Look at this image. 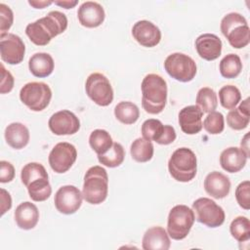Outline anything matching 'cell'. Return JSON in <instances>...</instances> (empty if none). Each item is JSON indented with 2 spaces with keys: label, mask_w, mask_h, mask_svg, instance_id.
<instances>
[{
  "label": "cell",
  "mask_w": 250,
  "mask_h": 250,
  "mask_svg": "<svg viewBox=\"0 0 250 250\" xmlns=\"http://www.w3.org/2000/svg\"><path fill=\"white\" fill-rule=\"evenodd\" d=\"M114 115L123 124H133L140 117L139 107L131 102H120L114 107Z\"/></svg>",
  "instance_id": "4316f807"
},
{
  "label": "cell",
  "mask_w": 250,
  "mask_h": 250,
  "mask_svg": "<svg viewBox=\"0 0 250 250\" xmlns=\"http://www.w3.org/2000/svg\"><path fill=\"white\" fill-rule=\"evenodd\" d=\"M220 73L225 78H235L242 70V62L238 55L229 54L225 56L220 62Z\"/></svg>",
  "instance_id": "83f0119b"
},
{
  "label": "cell",
  "mask_w": 250,
  "mask_h": 250,
  "mask_svg": "<svg viewBox=\"0 0 250 250\" xmlns=\"http://www.w3.org/2000/svg\"><path fill=\"white\" fill-rule=\"evenodd\" d=\"M219 99L223 107L233 109L240 102L241 94L237 87L233 85H226L219 90Z\"/></svg>",
  "instance_id": "e575fe53"
},
{
  "label": "cell",
  "mask_w": 250,
  "mask_h": 250,
  "mask_svg": "<svg viewBox=\"0 0 250 250\" xmlns=\"http://www.w3.org/2000/svg\"><path fill=\"white\" fill-rule=\"evenodd\" d=\"M29 71L35 77L43 78L49 76L55 67V62L51 55L47 53H36L28 61Z\"/></svg>",
  "instance_id": "cb8c5ba5"
},
{
  "label": "cell",
  "mask_w": 250,
  "mask_h": 250,
  "mask_svg": "<svg viewBox=\"0 0 250 250\" xmlns=\"http://www.w3.org/2000/svg\"><path fill=\"white\" fill-rule=\"evenodd\" d=\"M195 49L201 59L214 61L221 56L222 41L213 33H203L195 39Z\"/></svg>",
  "instance_id": "e0dca14e"
},
{
  "label": "cell",
  "mask_w": 250,
  "mask_h": 250,
  "mask_svg": "<svg viewBox=\"0 0 250 250\" xmlns=\"http://www.w3.org/2000/svg\"><path fill=\"white\" fill-rule=\"evenodd\" d=\"M15 177V168L14 166L5 160L0 161V182L9 183Z\"/></svg>",
  "instance_id": "60d3db41"
},
{
  "label": "cell",
  "mask_w": 250,
  "mask_h": 250,
  "mask_svg": "<svg viewBox=\"0 0 250 250\" xmlns=\"http://www.w3.org/2000/svg\"><path fill=\"white\" fill-rule=\"evenodd\" d=\"M14 217L16 224L20 229L28 230L37 225L39 220V211L36 205L29 201H24L16 208Z\"/></svg>",
  "instance_id": "7402d4cb"
},
{
  "label": "cell",
  "mask_w": 250,
  "mask_h": 250,
  "mask_svg": "<svg viewBox=\"0 0 250 250\" xmlns=\"http://www.w3.org/2000/svg\"><path fill=\"white\" fill-rule=\"evenodd\" d=\"M14 21V14L11 8L4 3L0 4V34L8 33Z\"/></svg>",
  "instance_id": "f35d334b"
},
{
  "label": "cell",
  "mask_w": 250,
  "mask_h": 250,
  "mask_svg": "<svg viewBox=\"0 0 250 250\" xmlns=\"http://www.w3.org/2000/svg\"><path fill=\"white\" fill-rule=\"evenodd\" d=\"M53 3V1H28V4L35 9H44Z\"/></svg>",
  "instance_id": "f6af8a7d"
},
{
  "label": "cell",
  "mask_w": 250,
  "mask_h": 250,
  "mask_svg": "<svg viewBox=\"0 0 250 250\" xmlns=\"http://www.w3.org/2000/svg\"><path fill=\"white\" fill-rule=\"evenodd\" d=\"M194 213L187 205L174 206L168 215L167 232L172 239L182 240L188 236L194 223Z\"/></svg>",
  "instance_id": "8992f818"
},
{
  "label": "cell",
  "mask_w": 250,
  "mask_h": 250,
  "mask_svg": "<svg viewBox=\"0 0 250 250\" xmlns=\"http://www.w3.org/2000/svg\"><path fill=\"white\" fill-rule=\"evenodd\" d=\"M168 170L172 178L178 182L188 183L191 181L197 171L195 153L188 147L176 149L168 161Z\"/></svg>",
  "instance_id": "5b68a950"
},
{
  "label": "cell",
  "mask_w": 250,
  "mask_h": 250,
  "mask_svg": "<svg viewBox=\"0 0 250 250\" xmlns=\"http://www.w3.org/2000/svg\"><path fill=\"white\" fill-rule=\"evenodd\" d=\"M192 211L197 222L208 228H218L225 222V212L214 200L207 197H200L193 201Z\"/></svg>",
  "instance_id": "9c48e42d"
},
{
  "label": "cell",
  "mask_w": 250,
  "mask_h": 250,
  "mask_svg": "<svg viewBox=\"0 0 250 250\" xmlns=\"http://www.w3.org/2000/svg\"><path fill=\"white\" fill-rule=\"evenodd\" d=\"M83 195L78 188L67 185L61 187L54 198V203L60 213L65 215L74 214L81 207Z\"/></svg>",
  "instance_id": "7c38bea8"
},
{
  "label": "cell",
  "mask_w": 250,
  "mask_h": 250,
  "mask_svg": "<svg viewBox=\"0 0 250 250\" xmlns=\"http://www.w3.org/2000/svg\"><path fill=\"white\" fill-rule=\"evenodd\" d=\"M12 207V198L10 193L4 189L1 188V215H4L8 210H10Z\"/></svg>",
  "instance_id": "7bdbcfd3"
},
{
  "label": "cell",
  "mask_w": 250,
  "mask_h": 250,
  "mask_svg": "<svg viewBox=\"0 0 250 250\" xmlns=\"http://www.w3.org/2000/svg\"><path fill=\"white\" fill-rule=\"evenodd\" d=\"M89 144L92 149L98 154L105 153L113 145L111 136L109 133L103 129L94 130L89 137Z\"/></svg>",
  "instance_id": "f1b7e54d"
},
{
  "label": "cell",
  "mask_w": 250,
  "mask_h": 250,
  "mask_svg": "<svg viewBox=\"0 0 250 250\" xmlns=\"http://www.w3.org/2000/svg\"><path fill=\"white\" fill-rule=\"evenodd\" d=\"M248 155L241 147L230 146L224 149L220 155V164L222 168L229 173L240 171L246 164Z\"/></svg>",
  "instance_id": "ffe728a7"
},
{
  "label": "cell",
  "mask_w": 250,
  "mask_h": 250,
  "mask_svg": "<svg viewBox=\"0 0 250 250\" xmlns=\"http://www.w3.org/2000/svg\"><path fill=\"white\" fill-rule=\"evenodd\" d=\"M88 97L100 106H107L113 101V89L109 80L102 73L90 74L85 83Z\"/></svg>",
  "instance_id": "30bf717a"
},
{
  "label": "cell",
  "mask_w": 250,
  "mask_h": 250,
  "mask_svg": "<svg viewBox=\"0 0 250 250\" xmlns=\"http://www.w3.org/2000/svg\"><path fill=\"white\" fill-rule=\"evenodd\" d=\"M240 145H241V148L245 151V153L248 155V157H249V134L247 133L245 136H244V138L241 140V143H240Z\"/></svg>",
  "instance_id": "bcb514c9"
},
{
  "label": "cell",
  "mask_w": 250,
  "mask_h": 250,
  "mask_svg": "<svg viewBox=\"0 0 250 250\" xmlns=\"http://www.w3.org/2000/svg\"><path fill=\"white\" fill-rule=\"evenodd\" d=\"M235 198L238 205L244 209H250V182L244 181L240 183L235 189Z\"/></svg>",
  "instance_id": "74e56055"
},
{
  "label": "cell",
  "mask_w": 250,
  "mask_h": 250,
  "mask_svg": "<svg viewBox=\"0 0 250 250\" xmlns=\"http://www.w3.org/2000/svg\"><path fill=\"white\" fill-rule=\"evenodd\" d=\"M20 99L32 111H41L49 105L52 91L44 82H29L21 89Z\"/></svg>",
  "instance_id": "52a82bcc"
},
{
  "label": "cell",
  "mask_w": 250,
  "mask_h": 250,
  "mask_svg": "<svg viewBox=\"0 0 250 250\" xmlns=\"http://www.w3.org/2000/svg\"><path fill=\"white\" fill-rule=\"evenodd\" d=\"M77 17L81 25L88 28H94L100 26L104 22L105 14L101 4L94 1H86L78 8Z\"/></svg>",
  "instance_id": "2e32d148"
},
{
  "label": "cell",
  "mask_w": 250,
  "mask_h": 250,
  "mask_svg": "<svg viewBox=\"0 0 250 250\" xmlns=\"http://www.w3.org/2000/svg\"><path fill=\"white\" fill-rule=\"evenodd\" d=\"M77 158L75 146L69 143H58L49 153V164L56 173L62 174L68 171Z\"/></svg>",
  "instance_id": "8fae6325"
},
{
  "label": "cell",
  "mask_w": 250,
  "mask_h": 250,
  "mask_svg": "<svg viewBox=\"0 0 250 250\" xmlns=\"http://www.w3.org/2000/svg\"><path fill=\"white\" fill-rule=\"evenodd\" d=\"M134 39L144 47L152 48L161 40L160 29L149 21H139L132 27Z\"/></svg>",
  "instance_id": "9a60e30c"
},
{
  "label": "cell",
  "mask_w": 250,
  "mask_h": 250,
  "mask_svg": "<svg viewBox=\"0 0 250 250\" xmlns=\"http://www.w3.org/2000/svg\"><path fill=\"white\" fill-rule=\"evenodd\" d=\"M49 129L57 136L73 135L80 129L78 117L70 110L62 109L55 112L48 121Z\"/></svg>",
  "instance_id": "5bb4252c"
},
{
  "label": "cell",
  "mask_w": 250,
  "mask_h": 250,
  "mask_svg": "<svg viewBox=\"0 0 250 250\" xmlns=\"http://www.w3.org/2000/svg\"><path fill=\"white\" fill-rule=\"evenodd\" d=\"M40 178H49L48 173L42 164L38 162H30L22 167L21 179L25 187H27L31 182Z\"/></svg>",
  "instance_id": "836d02e7"
},
{
  "label": "cell",
  "mask_w": 250,
  "mask_h": 250,
  "mask_svg": "<svg viewBox=\"0 0 250 250\" xmlns=\"http://www.w3.org/2000/svg\"><path fill=\"white\" fill-rule=\"evenodd\" d=\"M1 87H0V93L6 94L12 91L14 87V77L11 74L10 71L6 70L3 63H1Z\"/></svg>",
  "instance_id": "ab89813d"
},
{
  "label": "cell",
  "mask_w": 250,
  "mask_h": 250,
  "mask_svg": "<svg viewBox=\"0 0 250 250\" xmlns=\"http://www.w3.org/2000/svg\"><path fill=\"white\" fill-rule=\"evenodd\" d=\"M202 127L205 129L206 132L212 135L222 133L225 128L224 115L218 111L209 112L203 121Z\"/></svg>",
  "instance_id": "8d00e7d4"
},
{
  "label": "cell",
  "mask_w": 250,
  "mask_h": 250,
  "mask_svg": "<svg viewBox=\"0 0 250 250\" xmlns=\"http://www.w3.org/2000/svg\"><path fill=\"white\" fill-rule=\"evenodd\" d=\"M54 3L60 7L64 8V9H71L78 4V1L77 0H74V1L65 0V1H54Z\"/></svg>",
  "instance_id": "ee69618b"
},
{
  "label": "cell",
  "mask_w": 250,
  "mask_h": 250,
  "mask_svg": "<svg viewBox=\"0 0 250 250\" xmlns=\"http://www.w3.org/2000/svg\"><path fill=\"white\" fill-rule=\"evenodd\" d=\"M66 28V16L60 11H51L46 17L28 23L25 27V33L33 44L46 46L52 38L64 32Z\"/></svg>",
  "instance_id": "6da1fadb"
},
{
  "label": "cell",
  "mask_w": 250,
  "mask_h": 250,
  "mask_svg": "<svg viewBox=\"0 0 250 250\" xmlns=\"http://www.w3.org/2000/svg\"><path fill=\"white\" fill-rule=\"evenodd\" d=\"M26 188L29 197L36 202L47 200L52 193V188L49 183V178L37 179L31 182Z\"/></svg>",
  "instance_id": "f546056e"
},
{
  "label": "cell",
  "mask_w": 250,
  "mask_h": 250,
  "mask_svg": "<svg viewBox=\"0 0 250 250\" xmlns=\"http://www.w3.org/2000/svg\"><path fill=\"white\" fill-rule=\"evenodd\" d=\"M197 106L202 110V112H212L215 111L218 105L217 94L215 91L209 87H203L199 89L196 95Z\"/></svg>",
  "instance_id": "1f68e13d"
},
{
  "label": "cell",
  "mask_w": 250,
  "mask_h": 250,
  "mask_svg": "<svg viewBox=\"0 0 250 250\" xmlns=\"http://www.w3.org/2000/svg\"><path fill=\"white\" fill-rule=\"evenodd\" d=\"M25 47L20 36L14 33L0 34V55L3 62L19 64L24 58Z\"/></svg>",
  "instance_id": "4fadbf2b"
},
{
  "label": "cell",
  "mask_w": 250,
  "mask_h": 250,
  "mask_svg": "<svg viewBox=\"0 0 250 250\" xmlns=\"http://www.w3.org/2000/svg\"><path fill=\"white\" fill-rule=\"evenodd\" d=\"M166 72L180 82H189L196 74V63L192 58L183 53H173L164 62Z\"/></svg>",
  "instance_id": "ba28073f"
},
{
  "label": "cell",
  "mask_w": 250,
  "mask_h": 250,
  "mask_svg": "<svg viewBox=\"0 0 250 250\" xmlns=\"http://www.w3.org/2000/svg\"><path fill=\"white\" fill-rule=\"evenodd\" d=\"M125 157V150L121 144L119 143H113L111 147L104 154L98 155V160L101 164L109 167L114 168L118 167L122 164Z\"/></svg>",
  "instance_id": "4dcf8cb0"
},
{
  "label": "cell",
  "mask_w": 250,
  "mask_h": 250,
  "mask_svg": "<svg viewBox=\"0 0 250 250\" xmlns=\"http://www.w3.org/2000/svg\"><path fill=\"white\" fill-rule=\"evenodd\" d=\"M203 112L197 105H188L179 112V124L188 135H195L202 129Z\"/></svg>",
  "instance_id": "ac0fdd59"
},
{
  "label": "cell",
  "mask_w": 250,
  "mask_h": 250,
  "mask_svg": "<svg viewBox=\"0 0 250 250\" xmlns=\"http://www.w3.org/2000/svg\"><path fill=\"white\" fill-rule=\"evenodd\" d=\"M170 245L168 232L159 226L148 229L142 240V247L145 250H168Z\"/></svg>",
  "instance_id": "44dd1931"
},
{
  "label": "cell",
  "mask_w": 250,
  "mask_h": 250,
  "mask_svg": "<svg viewBox=\"0 0 250 250\" xmlns=\"http://www.w3.org/2000/svg\"><path fill=\"white\" fill-rule=\"evenodd\" d=\"M142 106L149 114L162 112L167 102V83L160 75L149 73L141 85Z\"/></svg>",
  "instance_id": "7a4b0ae2"
},
{
  "label": "cell",
  "mask_w": 250,
  "mask_h": 250,
  "mask_svg": "<svg viewBox=\"0 0 250 250\" xmlns=\"http://www.w3.org/2000/svg\"><path fill=\"white\" fill-rule=\"evenodd\" d=\"M204 189L216 199L225 198L230 190L229 179L221 172L213 171L204 180Z\"/></svg>",
  "instance_id": "d6986e66"
},
{
  "label": "cell",
  "mask_w": 250,
  "mask_h": 250,
  "mask_svg": "<svg viewBox=\"0 0 250 250\" xmlns=\"http://www.w3.org/2000/svg\"><path fill=\"white\" fill-rule=\"evenodd\" d=\"M249 99H245L237 108L231 109L227 114V123L233 130H243L249 125Z\"/></svg>",
  "instance_id": "d4e9b609"
},
{
  "label": "cell",
  "mask_w": 250,
  "mask_h": 250,
  "mask_svg": "<svg viewBox=\"0 0 250 250\" xmlns=\"http://www.w3.org/2000/svg\"><path fill=\"white\" fill-rule=\"evenodd\" d=\"M108 176L104 168L96 165L90 167L84 176L82 195L90 204H101L107 196Z\"/></svg>",
  "instance_id": "3957f363"
},
{
  "label": "cell",
  "mask_w": 250,
  "mask_h": 250,
  "mask_svg": "<svg viewBox=\"0 0 250 250\" xmlns=\"http://www.w3.org/2000/svg\"><path fill=\"white\" fill-rule=\"evenodd\" d=\"M220 27L232 48L241 49L249 44L250 28L242 15L234 12L226 15L221 21Z\"/></svg>",
  "instance_id": "277c9868"
},
{
  "label": "cell",
  "mask_w": 250,
  "mask_h": 250,
  "mask_svg": "<svg viewBox=\"0 0 250 250\" xmlns=\"http://www.w3.org/2000/svg\"><path fill=\"white\" fill-rule=\"evenodd\" d=\"M5 140L15 149L23 148L29 142V131L22 123H11L5 129Z\"/></svg>",
  "instance_id": "603a6c76"
},
{
  "label": "cell",
  "mask_w": 250,
  "mask_h": 250,
  "mask_svg": "<svg viewBox=\"0 0 250 250\" xmlns=\"http://www.w3.org/2000/svg\"><path fill=\"white\" fill-rule=\"evenodd\" d=\"M153 145L150 141L144 138L136 139L130 147V153L132 158L140 163L149 161L153 156Z\"/></svg>",
  "instance_id": "484cf974"
},
{
  "label": "cell",
  "mask_w": 250,
  "mask_h": 250,
  "mask_svg": "<svg viewBox=\"0 0 250 250\" xmlns=\"http://www.w3.org/2000/svg\"><path fill=\"white\" fill-rule=\"evenodd\" d=\"M176 131L174 129V127H172L171 125H164V129H163V133L159 139V141L157 142V144L159 145H170L172 144L175 140H176Z\"/></svg>",
  "instance_id": "b9f144b4"
},
{
  "label": "cell",
  "mask_w": 250,
  "mask_h": 250,
  "mask_svg": "<svg viewBox=\"0 0 250 250\" xmlns=\"http://www.w3.org/2000/svg\"><path fill=\"white\" fill-rule=\"evenodd\" d=\"M231 236L238 242H246L250 239V222L244 216H238L229 226Z\"/></svg>",
  "instance_id": "d6a6232c"
},
{
  "label": "cell",
  "mask_w": 250,
  "mask_h": 250,
  "mask_svg": "<svg viewBox=\"0 0 250 250\" xmlns=\"http://www.w3.org/2000/svg\"><path fill=\"white\" fill-rule=\"evenodd\" d=\"M163 129L164 125L160 120L150 118L143 123L141 131L144 139L150 142L154 141L157 143L163 133Z\"/></svg>",
  "instance_id": "d590c367"
}]
</instances>
